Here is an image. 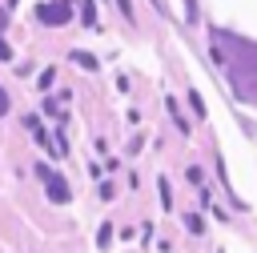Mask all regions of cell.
<instances>
[{
	"label": "cell",
	"mask_w": 257,
	"mask_h": 253,
	"mask_svg": "<svg viewBox=\"0 0 257 253\" xmlns=\"http://www.w3.org/2000/svg\"><path fill=\"white\" fill-rule=\"evenodd\" d=\"M72 60H76L80 68H88V72H96V56H88V52H80V48H76V52H72Z\"/></svg>",
	"instance_id": "4"
},
{
	"label": "cell",
	"mask_w": 257,
	"mask_h": 253,
	"mask_svg": "<svg viewBox=\"0 0 257 253\" xmlns=\"http://www.w3.org/2000/svg\"><path fill=\"white\" fill-rule=\"evenodd\" d=\"M189 104H193V112H197V116H205V104H201V96H197L193 88H189Z\"/></svg>",
	"instance_id": "8"
},
{
	"label": "cell",
	"mask_w": 257,
	"mask_h": 253,
	"mask_svg": "<svg viewBox=\"0 0 257 253\" xmlns=\"http://www.w3.org/2000/svg\"><path fill=\"white\" fill-rule=\"evenodd\" d=\"M116 8H120V16H133V4L128 0H116Z\"/></svg>",
	"instance_id": "10"
},
{
	"label": "cell",
	"mask_w": 257,
	"mask_h": 253,
	"mask_svg": "<svg viewBox=\"0 0 257 253\" xmlns=\"http://www.w3.org/2000/svg\"><path fill=\"white\" fill-rule=\"evenodd\" d=\"M4 112H8V92L0 88V116H4Z\"/></svg>",
	"instance_id": "12"
},
{
	"label": "cell",
	"mask_w": 257,
	"mask_h": 253,
	"mask_svg": "<svg viewBox=\"0 0 257 253\" xmlns=\"http://www.w3.org/2000/svg\"><path fill=\"white\" fill-rule=\"evenodd\" d=\"M185 229H189V233H193V237H197V233H201V229H205V221H201V217H197V213H189V217H185Z\"/></svg>",
	"instance_id": "5"
},
{
	"label": "cell",
	"mask_w": 257,
	"mask_h": 253,
	"mask_svg": "<svg viewBox=\"0 0 257 253\" xmlns=\"http://www.w3.org/2000/svg\"><path fill=\"white\" fill-rule=\"evenodd\" d=\"M108 241H112V225H100V233H96V249H108Z\"/></svg>",
	"instance_id": "6"
},
{
	"label": "cell",
	"mask_w": 257,
	"mask_h": 253,
	"mask_svg": "<svg viewBox=\"0 0 257 253\" xmlns=\"http://www.w3.org/2000/svg\"><path fill=\"white\" fill-rule=\"evenodd\" d=\"M36 173H40V177H48V169H44V165H40ZM48 201H56V205H60V201H68V185H64L60 177H48Z\"/></svg>",
	"instance_id": "2"
},
{
	"label": "cell",
	"mask_w": 257,
	"mask_h": 253,
	"mask_svg": "<svg viewBox=\"0 0 257 253\" xmlns=\"http://www.w3.org/2000/svg\"><path fill=\"white\" fill-rule=\"evenodd\" d=\"M157 185H161V205H165V209H173V197H169V181H165V177H161V181H157Z\"/></svg>",
	"instance_id": "7"
},
{
	"label": "cell",
	"mask_w": 257,
	"mask_h": 253,
	"mask_svg": "<svg viewBox=\"0 0 257 253\" xmlns=\"http://www.w3.org/2000/svg\"><path fill=\"white\" fill-rule=\"evenodd\" d=\"M68 0H52V4H36V20L40 24H68Z\"/></svg>",
	"instance_id": "1"
},
{
	"label": "cell",
	"mask_w": 257,
	"mask_h": 253,
	"mask_svg": "<svg viewBox=\"0 0 257 253\" xmlns=\"http://www.w3.org/2000/svg\"><path fill=\"white\" fill-rule=\"evenodd\" d=\"M0 60H12V48H8L4 40H0Z\"/></svg>",
	"instance_id": "11"
},
{
	"label": "cell",
	"mask_w": 257,
	"mask_h": 253,
	"mask_svg": "<svg viewBox=\"0 0 257 253\" xmlns=\"http://www.w3.org/2000/svg\"><path fill=\"white\" fill-rule=\"evenodd\" d=\"M80 24H84V28H100V20H96V4H92V0H80Z\"/></svg>",
	"instance_id": "3"
},
{
	"label": "cell",
	"mask_w": 257,
	"mask_h": 253,
	"mask_svg": "<svg viewBox=\"0 0 257 253\" xmlns=\"http://www.w3.org/2000/svg\"><path fill=\"white\" fill-rule=\"evenodd\" d=\"M52 80H56V72H52V68H44V72H40V88H52Z\"/></svg>",
	"instance_id": "9"
}]
</instances>
